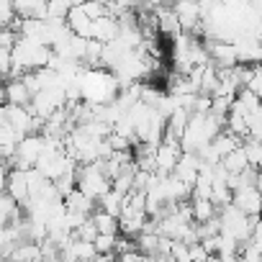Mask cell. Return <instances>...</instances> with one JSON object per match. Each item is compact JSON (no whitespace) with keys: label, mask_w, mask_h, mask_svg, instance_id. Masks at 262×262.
Segmentation results:
<instances>
[{"label":"cell","mask_w":262,"mask_h":262,"mask_svg":"<svg viewBox=\"0 0 262 262\" xmlns=\"http://www.w3.org/2000/svg\"><path fill=\"white\" fill-rule=\"evenodd\" d=\"M98 208H103L105 213H113V216H121V208H123V195L121 193H116L113 188L103 195V198H98Z\"/></svg>","instance_id":"8fae6325"},{"label":"cell","mask_w":262,"mask_h":262,"mask_svg":"<svg viewBox=\"0 0 262 262\" xmlns=\"http://www.w3.org/2000/svg\"><path fill=\"white\" fill-rule=\"evenodd\" d=\"M98 208V203L90 198V195H85L80 188H75L67 198H64V211L67 213H80V216H93V211Z\"/></svg>","instance_id":"5b68a950"},{"label":"cell","mask_w":262,"mask_h":262,"mask_svg":"<svg viewBox=\"0 0 262 262\" xmlns=\"http://www.w3.org/2000/svg\"><path fill=\"white\" fill-rule=\"evenodd\" d=\"M6 188H8V167L0 162V193H6Z\"/></svg>","instance_id":"e0dca14e"},{"label":"cell","mask_w":262,"mask_h":262,"mask_svg":"<svg viewBox=\"0 0 262 262\" xmlns=\"http://www.w3.org/2000/svg\"><path fill=\"white\" fill-rule=\"evenodd\" d=\"M93 262H116V254H98Z\"/></svg>","instance_id":"ac0fdd59"},{"label":"cell","mask_w":262,"mask_h":262,"mask_svg":"<svg viewBox=\"0 0 262 262\" xmlns=\"http://www.w3.org/2000/svg\"><path fill=\"white\" fill-rule=\"evenodd\" d=\"M39 249H41L39 262H59V252H62V247H59L57 242H52L49 236L39 242Z\"/></svg>","instance_id":"4fadbf2b"},{"label":"cell","mask_w":262,"mask_h":262,"mask_svg":"<svg viewBox=\"0 0 262 262\" xmlns=\"http://www.w3.org/2000/svg\"><path fill=\"white\" fill-rule=\"evenodd\" d=\"M0 90H3L8 105H21V108H26V105H31V100H34V93L26 88V82H24L21 77H11V80H6Z\"/></svg>","instance_id":"3957f363"},{"label":"cell","mask_w":262,"mask_h":262,"mask_svg":"<svg viewBox=\"0 0 262 262\" xmlns=\"http://www.w3.org/2000/svg\"><path fill=\"white\" fill-rule=\"evenodd\" d=\"M95 236H98V226H95V221L90 216L72 231V239H80V242H95Z\"/></svg>","instance_id":"7c38bea8"},{"label":"cell","mask_w":262,"mask_h":262,"mask_svg":"<svg viewBox=\"0 0 262 262\" xmlns=\"http://www.w3.org/2000/svg\"><path fill=\"white\" fill-rule=\"evenodd\" d=\"M116 236L118 234H98L95 236V252L98 254H113V247H116Z\"/></svg>","instance_id":"5bb4252c"},{"label":"cell","mask_w":262,"mask_h":262,"mask_svg":"<svg viewBox=\"0 0 262 262\" xmlns=\"http://www.w3.org/2000/svg\"><path fill=\"white\" fill-rule=\"evenodd\" d=\"M6 190L18 201L21 208H26L29 201H31L29 183H26V170H11V172H8V188H6Z\"/></svg>","instance_id":"277c9868"},{"label":"cell","mask_w":262,"mask_h":262,"mask_svg":"<svg viewBox=\"0 0 262 262\" xmlns=\"http://www.w3.org/2000/svg\"><path fill=\"white\" fill-rule=\"evenodd\" d=\"M116 262H142V254L134 249V252H123V254H116Z\"/></svg>","instance_id":"2e32d148"},{"label":"cell","mask_w":262,"mask_h":262,"mask_svg":"<svg viewBox=\"0 0 262 262\" xmlns=\"http://www.w3.org/2000/svg\"><path fill=\"white\" fill-rule=\"evenodd\" d=\"M180 157H183L180 142H160L157 149H155V172H157V175H170V172H175Z\"/></svg>","instance_id":"6da1fadb"},{"label":"cell","mask_w":262,"mask_h":262,"mask_svg":"<svg viewBox=\"0 0 262 262\" xmlns=\"http://www.w3.org/2000/svg\"><path fill=\"white\" fill-rule=\"evenodd\" d=\"M90 219L95 221V226H98V234H121L118 216H113V213H105L103 208H95Z\"/></svg>","instance_id":"52a82bcc"},{"label":"cell","mask_w":262,"mask_h":262,"mask_svg":"<svg viewBox=\"0 0 262 262\" xmlns=\"http://www.w3.org/2000/svg\"><path fill=\"white\" fill-rule=\"evenodd\" d=\"M221 167H224L229 175H239V172H244V170L249 167V160H247L244 149H242V147H236V149H231L229 155H224V157H221Z\"/></svg>","instance_id":"8992f818"},{"label":"cell","mask_w":262,"mask_h":262,"mask_svg":"<svg viewBox=\"0 0 262 262\" xmlns=\"http://www.w3.org/2000/svg\"><path fill=\"white\" fill-rule=\"evenodd\" d=\"M242 149H244L249 165L257 167V170H262V139H257V137H244V139H242Z\"/></svg>","instance_id":"9c48e42d"},{"label":"cell","mask_w":262,"mask_h":262,"mask_svg":"<svg viewBox=\"0 0 262 262\" xmlns=\"http://www.w3.org/2000/svg\"><path fill=\"white\" fill-rule=\"evenodd\" d=\"M190 208H193V221L201 224V221H208L219 213V208L213 206L211 198H190Z\"/></svg>","instance_id":"ba28073f"},{"label":"cell","mask_w":262,"mask_h":262,"mask_svg":"<svg viewBox=\"0 0 262 262\" xmlns=\"http://www.w3.org/2000/svg\"><path fill=\"white\" fill-rule=\"evenodd\" d=\"M11 49H6V47H0V75H6V77H11Z\"/></svg>","instance_id":"9a60e30c"},{"label":"cell","mask_w":262,"mask_h":262,"mask_svg":"<svg viewBox=\"0 0 262 262\" xmlns=\"http://www.w3.org/2000/svg\"><path fill=\"white\" fill-rule=\"evenodd\" d=\"M41 257V249L36 242H24L16 247V252L11 254V262H39Z\"/></svg>","instance_id":"30bf717a"},{"label":"cell","mask_w":262,"mask_h":262,"mask_svg":"<svg viewBox=\"0 0 262 262\" xmlns=\"http://www.w3.org/2000/svg\"><path fill=\"white\" fill-rule=\"evenodd\" d=\"M231 206H236L244 216H262V195L257 193V188H242V190H234V195H231Z\"/></svg>","instance_id":"7a4b0ae2"}]
</instances>
